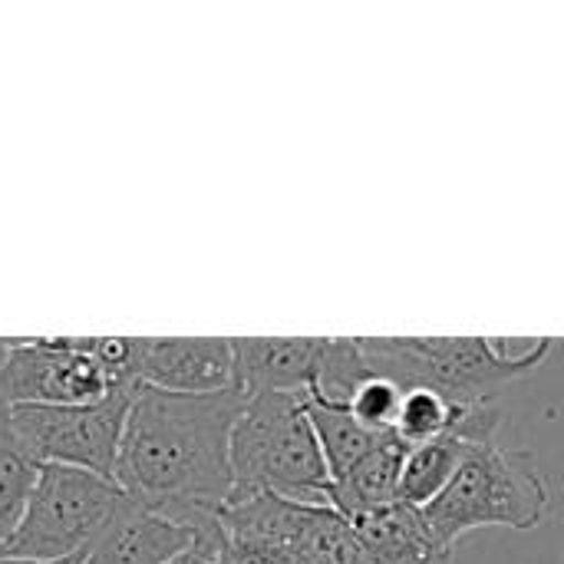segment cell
<instances>
[{"label": "cell", "instance_id": "1", "mask_svg": "<svg viewBox=\"0 0 564 564\" xmlns=\"http://www.w3.org/2000/svg\"><path fill=\"white\" fill-rule=\"evenodd\" d=\"M245 410L238 390L165 393L135 390L116 463L119 489L165 519L192 529L195 545L218 558L225 549L221 509L231 502V430Z\"/></svg>", "mask_w": 564, "mask_h": 564}, {"label": "cell", "instance_id": "2", "mask_svg": "<svg viewBox=\"0 0 564 564\" xmlns=\"http://www.w3.org/2000/svg\"><path fill=\"white\" fill-rule=\"evenodd\" d=\"M552 344V337H360L364 357L377 377L403 390H436L453 406L499 403V390L539 370Z\"/></svg>", "mask_w": 564, "mask_h": 564}, {"label": "cell", "instance_id": "3", "mask_svg": "<svg viewBox=\"0 0 564 564\" xmlns=\"http://www.w3.org/2000/svg\"><path fill=\"white\" fill-rule=\"evenodd\" d=\"M231 502L284 496L330 506V473L307 416V393H254L231 430Z\"/></svg>", "mask_w": 564, "mask_h": 564}, {"label": "cell", "instance_id": "4", "mask_svg": "<svg viewBox=\"0 0 564 564\" xmlns=\"http://www.w3.org/2000/svg\"><path fill=\"white\" fill-rule=\"evenodd\" d=\"M549 506L552 492L535 456L486 443L469 446L449 489L420 512L436 549L449 555L463 535L486 525L529 532L545 522Z\"/></svg>", "mask_w": 564, "mask_h": 564}, {"label": "cell", "instance_id": "5", "mask_svg": "<svg viewBox=\"0 0 564 564\" xmlns=\"http://www.w3.org/2000/svg\"><path fill=\"white\" fill-rule=\"evenodd\" d=\"M122 502L126 492L116 479L69 466H40L26 509L0 549V558H76L112 522Z\"/></svg>", "mask_w": 564, "mask_h": 564}, {"label": "cell", "instance_id": "6", "mask_svg": "<svg viewBox=\"0 0 564 564\" xmlns=\"http://www.w3.org/2000/svg\"><path fill=\"white\" fill-rule=\"evenodd\" d=\"M132 387L139 380L109 367L96 337L0 340V403L7 406H89Z\"/></svg>", "mask_w": 564, "mask_h": 564}, {"label": "cell", "instance_id": "7", "mask_svg": "<svg viewBox=\"0 0 564 564\" xmlns=\"http://www.w3.org/2000/svg\"><path fill=\"white\" fill-rule=\"evenodd\" d=\"M135 390H119L89 406H10V430L36 466H69L116 479Z\"/></svg>", "mask_w": 564, "mask_h": 564}, {"label": "cell", "instance_id": "8", "mask_svg": "<svg viewBox=\"0 0 564 564\" xmlns=\"http://www.w3.org/2000/svg\"><path fill=\"white\" fill-rule=\"evenodd\" d=\"M132 377L165 393L235 390V344L228 337H132Z\"/></svg>", "mask_w": 564, "mask_h": 564}, {"label": "cell", "instance_id": "9", "mask_svg": "<svg viewBox=\"0 0 564 564\" xmlns=\"http://www.w3.org/2000/svg\"><path fill=\"white\" fill-rule=\"evenodd\" d=\"M330 337H235V390L311 393Z\"/></svg>", "mask_w": 564, "mask_h": 564}, {"label": "cell", "instance_id": "10", "mask_svg": "<svg viewBox=\"0 0 564 564\" xmlns=\"http://www.w3.org/2000/svg\"><path fill=\"white\" fill-rule=\"evenodd\" d=\"M195 545L192 529L126 496L112 522L83 552L79 564H169Z\"/></svg>", "mask_w": 564, "mask_h": 564}, {"label": "cell", "instance_id": "11", "mask_svg": "<svg viewBox=\"0 0 564 564\" xmlns=\"http://www.w3.org/2000/svg\"><path fill=\"white\" fill-rule=\"evenodd\" d=\"M406 443L397 433H387L344 479L330 486V506L344 519H364L387 506H397L400 469L406 459Z\"/></svg>", "mask_w": 564, "mask_h": 564}, {"label": "cell", "instance_id": "12", "mask_svg": "<svg viewBox=\"0 0 564 564\" xmlns=\"http://www.w3.org/2000/svg\"><path fill=\"white\" fill-rule=\"evenodd\" d=\"M354 529L370 552V564H446L449 558L430 539L423 512L400 502L354 519Z\"/></svg>", "mask_w": 564, "mask_h": 564}, {"label": "cell", "instance_id": "13", "mask_svg": "<svg viewBox=\"0 0 564 564\" xmlns=\"http://www.w3.org/2000/svg\"><path fill=\"white\" fill-rule=\"evenodd\" d=\"M469 453V443L456 440V436H443L423 446H410L403 469H400V489H397V502L410 506V509H426L430 502H436L449 482L456 479L463 459Z\"/></svg>", "mask_w": 564, "mask_h": 564}, {"label": "cell", "instance_id": "14", "mask_svg": "<svg viewBox=\"0 0 564 564\" xmlns=\"http://www.w3.org/2000/svg\"><path fill=\"white\" fill-rule=\"evenodd\" d=\"M307 416H311V426L317 433V443H321V453H324V463H327V473H330V486L337 479H344L383 436L370 433L367 426H360L347 406H337V403H324V400H314L307 397Z\"/></svg>", "mask_w": 564, "mask_h": 564}, {"label": "cell", "instance_id": "15", "mask_svg": "<svg viewBox=\"0 0 564 564\" xmlns=\"http://www.w3.org/2000/svg\"><path fill=\"white\" fill-rule=\"evenodd\" d=\"M36 469L40 466L23 453V446L10 430V406L0 403V549L7 545L26 509V499L36 482Z\"/></svg>", "mask_w": 564, "mask_h": 564}, {"label": "cell", "instance_id": "16", "mask_svg": "<svg viewBox=\"0 0 564 564\" xmlns=\"http://www.w3.org/2000/svg\"><path fill=\"white\" fill-rule=\"evenodd\" d=\"M463 410H469V406H453L436 390L413 387V390L403 393V406H400L393 433L406 446H423V443H433V440H443V436H456Z\"/></svg>", "mask_w": 564, "mask_h": 564}, {"label": "cell", "instance_id": "17", "mask_svg": "<svg viewBox=\"0 0 564 564\" xmlns=\"http://www.w3.org/2000/svg\"><path fill=\"white\" fill-rule=\"evenodd\" d=\"M370 364L364 357L360 337H330L327 340V354L317 373V383L307 397L324 400V403H337L347 406L354 390L370 377Z\"/></svg>", "mask_w": 564, "mask_h": 564}, {"label": "cell", "instance_id": "18", "mask_svg": "<svg viewBox=\"0 0 564 564\" xmlns=\"http://www.w3.org/2000/svg\"><path fill=\"white\" fill-rule=\"evenodd\" d=\"M403 393H406V390H403L400 383L370 373V377L354 390L347 410H350V416H354L360 426H367V430L377 433V436H387V433L397 430V416H400V406H403Z\"/></svg>", "mask_w": 564, "mask_h": 564}, {"label": "cell", "instance_id": "19", "mask_svg": "<svg viewBox=\"0 0 564 564\" xmlns=\"http://www.w3.org/2000/svg\"><path fill=\"white\" fill-rule=\"evenodd\" d=\"M212 564H301L291 552L281 549H264V545H248V542H231L225 539V549Z\"/></svg>", "mask_w": 564, "mask_h": 564}, {"label": "cell", "instance_id": "20", "mask_svg": "<svg viewBox=\"0 0 564 564\" xmlns=\"http://www.w3.org/2000/svg\"><path fill=\"white\" fill-rule=\"evenodd\" d=\"M169 564H212V555H208V552H202L198 545H192L188 552H182L178 558H172Z\"/></svg>", "mask_w": 564, "mask_h": 564}, {"label": "cell", "instance_id": "21", "mask_svg": "<svg viewBox=\"0 0 564 564\" xmlns=\"http://www.w3.org/2000/svg\"><path fill=\"white\" fill-rule=\"evenodd\" d=\"M83 562V555H76V558H63V562H30V558H0V564H79Z\"/></svg>", "mask_w": 564, "mask_h": 564}]
</instances>
